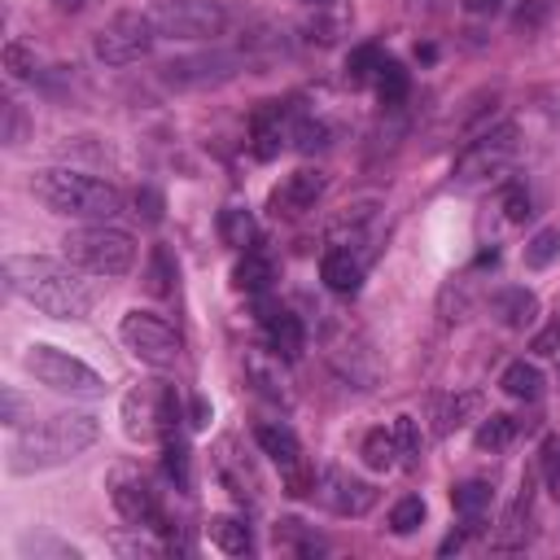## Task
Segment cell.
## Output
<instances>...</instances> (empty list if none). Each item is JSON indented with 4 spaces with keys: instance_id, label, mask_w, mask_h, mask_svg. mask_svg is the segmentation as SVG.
I'll return each mask as SVG.
<instances>
[{
    "instance_id": "6da1fadb",
    "label": "cell",
    "mask_w": 560,
    "mask_h": 560,
    "mask_svg": "<svg viewBox=\"0 0 560 560\" xmlns=\"http://www.w3.org/2000/svg\"><path fill=\"white\" fill-rule=\"evenodd\" d=\"M5 290L49 320H84L93 312V290L71 258L58 263L45 254H14L5 258Z\"/></svg>"
},
{
    "instance_id": "7a4b0ae2",
    "label": "cell",
    "mask_w": 560,
    "mask_h": 560,
    "mask_svg": "<svg viewBox=\"0 0 560 560\" xmlns=\"http://www.w3.org/2000/svg\"><path fill=\"white\" fill-rule=\"evenodd\" d=\"M97 438H101V425H97V416H88V412L49 416V421H40L36 429H23V434L10 442V473L23 477V473L58 468V464L84 455Z\"/></svg>"
},
{
    "instance_id": "3957f363",
    "label": "cell",
    "mask_w": 560,
    "mask_h": 560,
    "mask_svg": "<svg viewBox=\"0 0 560 560\" xmlns=\"http://www.w3.org/2000/svg\"><path fill=\"white\" fill-rule=\"evenodd\" d=\"M32 193L58 210V215H71V219H84V223H110L119 210H123V197L119 188H110L106 180L97 175H84V171H71V167H49L32 180Z\"/></svg>"
},
{
    "instance_id": "277c9868",
    "label": "cell",
    "mask_w": 560,
    "mask_h": 560,
    "mask_svg": "<svg viewBox=\"0 0 560 560\" xmlns=\"http://www.w3.org/2000/svg\"><path fill=\"white\" fill-rule=\"evenodd\" d=\"M62 254L80 271H93V276H127L132 263H136V241L123 228H114V223H84V228L66 232Z\"/></svg>"
},
{
    "instance_id": "5b68a950",
    "label": "cell",
    "mask_w": 560,
    "mask_h": 560,
    "mask_svg": "<svg viewBox=\"0 0 560 560\" xmlns=\"http://www.w3.org/2000/svg\"><path fill=\"white\" fill-rule=\"evenodd\" d=\"M123 429H127L132 442L171 438L180 429V394L162 381H141L123 399Z\"/></svg>"
},
{
    "instance_id": "8992f818",
    "label": "cell",
    "mask_w": 560,
    "mask_h": 560,
    "mask_svg": "<svg viewBox=\"0 0 560 560\" xmlns=\"http://www.w3.org/2000/svg\"><path fill=\"white\" fill-rule=\"evenodd\" d=\"M149 23L167 40H215L228 32V10L219 0H154Z\"/></svg>"
},
{
    "instance_id": "52a82bcc",
    "label": "cell",
    "mask_w": 560,
    "mask_h": 560,
    "mask_svg": "<svg viewBox=\"0 0 560 560\" xmlns=\"http://www.w3.org/2000/svg\"><path fill=\"white\" fill-rule=\"evenodd\" d=\"M23 364H27V373H32L40 386H49V390H58V394H71V399H101V394H106V381H101L84 360L66 355V351H58V346H32V351L23 355Z\"/></svg>"
},
{
    "instance_id": "ba28073f",
    "label": "cell",
    "mask_w": 560,
    "mask_h": 560,
    "mask_svg": "<svg viewBox=\"0 0 560 560\" xmlns=\"http://www.w3.org/2000/svg\"><path fill=\"white\" fill-rule=\"evenodd\" d=\"M512 158H516V127H512V123L486 127L482 136L468 141V149L460 154V162H455L451 175H455V184L473 188V184H486V180L503 175V171L512 167Z\"/></svg>"
},
{
    "instance_id": "9c48e42d",
    "label": "cell",
    "mask_w": 560,
    "mask_h": 560,
    "mask_svg": "<svg viewBox=\"0 0 560 560\" xmlns=\"http://www.w3.org/2000/svg\"><path fill=\"white\" fill-rule=\"evenodd\" d=\"M154 40H158V32H154L149 14H114V19L97 32L93 53H97V62H106V66H132V62H141V58L154 53Z\"/></svg>"
},
{
    "instance_id": "30bf717a",
    "label": "cell",
    "mask_w": 560,
    "mask_h": 560,
    "mask_svg": "<svg viewBox=\"0 0 560 560\" xmlns=\"http://www.w3.org/2000/svg\"><path fill=\"white\" fill-rule=\"evenodd\" d=\"M119 338H123V346L141 360V364H149V368H171L175 360H180V338H175V329L162 320V316H154V312H127L123 316V325H119Z\"/></svg>"
},
{
    "instance_id": "8fae6325",
    "label": "cell",
    "mask_w": 560,
    "mask_h": 560,
    "mask_svg": "<svg viewBox=\"0 0 560 560\" xmlns=\"http://www.w3.org/2000/svg\"><path fill=\"white\" fill-rule=\"evenodd\" d=\"M312 495H316L329 512H338V516H364V512H373V503H377V486H373V482H360V477H351L346 468H333V464L316 473Z\"/></svg>"
},
{
    "instance_id": "7c38bea8",
    "label": "cell",
    "mask_w": 560,
    "mask_h": 560,
    "mask_svg": "<svg viewBox=\"0 0 560 560\" xmlns=\"http://www.w3.org/2000/svg\"><path fill=\"white\" fill-rule=\"evenodd\" d=\"M294 127H299V110L294 106H280V101H267L254 123H249V136H254V158L271 162L280 158V149H285L294 141Z\"/></svg>"
},
{
    "instance_id": "4fadbf2b",
    "label": "cell",
    "mask_w": 560,
    "mask_h": 560,
    "mask_svg": "<svg viewBox=\"0 0 560 560\" xmlns=\"http://www.w3.org/2000/svg\"><path fill=\"white\" fill-rule=\"evenodd\" d=\"M325 188H329V175L320 171V167H303V171H294L285 184H280L276 193H271V215L280 219H299V215H307L320 197H325Z\"/></svg>"
},
{
    "instance_id": "5bb4252c",
    "label": "cell",
    "mask_w": 560,
    "mask_h": 560,
    "mask_svg": "<svg viewBox=\"0 0 560 560\" xmlns=\"http://www.w3.org/2000/svg\"><path fill=\"white\" fill-rule=\"evenodd\" d=\"M114 508H119V516L123 521H132V525H154L162 512H158V495L149 490V482L145 477H114Z\"/></svg>"
},
{
    "instance_id": "9a60e30c",
    "label": "cell",
    "mask_w": 560,
    "mask_h": 560,
    "mask_svg": "<svg viewBox=\"0 0 560 560\" xmlns=\"http://www.w3.org/2000/svg\"><path fill=\"white\" fill-rule=\"evenodd\" d=\"M263 329H267V346H271L280 360H285V364H294V360L303 355L307 333H303V325H299L294 312H285V307H263Z\"/></svg>"
},
{
    "instance_id": "2e32d148",
    "label": "cell",
    "mask_w": 560,
    "mask_h": 560,
    "mask_svg": "<svg viewBox=\"0 0 560 560\" xmlns=\"http://www.w3.org/2000/svg\"><path fill=\"white\" fill-rule=\"evenodd\" d=\"M254 442L263 447V455H271L280 468H285V477H294V473H303V442L294 438V429H285V425H258L254 429Z\"/></svg>"
},
{
    "instance_id": "e0dca14e",
    "label": "cell",
    "mask_w": 560,
    "mask_h": 560,
    "mask_svg": "<svg viewBox=\"0 0 560 560\" xmlns=\"http://www.w3.org/2000/svg\"><path fill=\"white\" fill-rule=\"evenodd\" d=\"M490 316H495L503 329H516V333H525V329L538 320V299H534L529 290H521V285H512V290H499V294L490 299Z\"/></svg>"
},
{
    "instance_id": "ac0fdd59",
    "label": "cell",
    "mask_w": 560,
    "mask_h": 560,
    "mask_svg": "<svg viewBox=\"0 0 560 560\" xmlns=\"http://www.w3.org/2000/svg\"><path fill=\"white\" fill-rule=\"evenodd\" d=\"M482 403H486V399H482L477 390L434 399V434H455V429H464L468 421L482 416Z\"/></svg>"
},
{
    "instance_id": "d6986e66",
    "label": "cell",
    "mask_w": 560,
    "mask_h": 560,
    "mask_svg": "<svg viewBox=\"0 0 560 560\" xmlns=\"http://www.w3.org/2000/svg\"><path fill=\"white\" fill-rule=\"evenodd\" d=\"M320 276H325V285H329L333 294H360V285H364V263H360L346 245H338V249L325 254Z\"/></svg>"
},
{
    "instance_id": "ffe728a7",
    "label": "cell",
    "mask_w": 560,
    "mask_h": 560,
    "mask_svg": "<svg viewBox=\"0 0 560 560\" xmlns=\"http://www.w3.org/2000/svg\"><path fill=\"white\" fill-rule=\"evenodd\" d=\"M245 373L267 399H285V373H280V355L271 346L267 351H245Z\"/></svg>"
},
{
    "instance_id": "44dd1931",
    "label": "cell",
    "mask_w": 560,
    "mask_h": 560,
    "mask_svg": "<svg viewBox=\"0 0 560 560\" xmlns=\"http://www.w3.org/2000/svg\"><path fill=\"white\" fill-rule=\"evenodd\" d=\"M499 390H503L508 399H516V403H538V399H543V373H538L534 364L516 360V364H508V368H503Z\"/></svg>"
},
{
    "instance_id": "7402d4cb",
    "label": "cell",
    "mask_w": 560,
    "mask_h": 560,
    "mask_svg": "<svg viewBox=\"0 0 560 560\" xmlns=\"http://www.w3.org/2000/svg\"><path fill=\"white\" fill-rule=\"evenodd\" d=\"M206 534H210V543H215L219 551H228V556H245V551L254 547V534H249V525H245L241 516H210V521H206Z\"/></svg>"
},
{
    "instance_id": "603a6c76",
    "label": "cell",
    "mask_w": 560,
    "mask_h": 560,
    "mask_svg": "<svg viewBox=\"0 0 560 560\" xmlns=\"http://www.w3.org/2000/svg\"><path fill=\"white\" fill-rule=\"evenodd\" d=\"M360 455H364V464H368L373 473H390V468H399V464H403L399 442H394V429H368V434H364Z\"/></svg>"
},
{
    "instance_id": "cb8c5ba5",
    "label": "cell",
    "mask_w": 560,
    "mask_h": 560,
    "mask_svg": "<svg viewBox=\"0 0 560 560\" xmlns=\"http://www.w3.org/2000/svg\"><path fill=\"white\" fill-rule=\"evenodd\" d=\"M516 434H521V421H512L508 412H490V416H482V425H477L473 438H477L482 451H508Z\"/></svg>"
},
{
    "instance_id": "d4e9b609",
    "label": "cell",
    "mask_w": 560,
    "mask_h": 560,
    "mask_svg": "<svg viewBox=\"0 0 560 560\" xmlns=\"http://www.w3.org/2000/svg\"><path fill=\"white\" fill-rule=\"evenodd\" d=\"M232 280H236V290H245V294H267L271 280H276V271H271V263H267L263 254H245V258L236 263Z\"/></svg>"
},
{
    "instance_id": "484cf974",
    "label": "cell",
    "mask_w": 560,
    "mask_h": 560,
    "mask_svg": "<svg viewBox=\"0 0 560 560\" xmlns=\"http://www.w3.org/2000/svg\"><path fill=\"white\" fill-rule=\"evenodd\" d=\"M346 10L342 0H329V5H316V19L307 23V40H320V45H333L342 32H346Z\"/></svg>"
},
{
    "instance_id": "4316f807",
    "label": "cell",
    "mask_w": 560,
    "mask_h": 560,
    "mask_svg": "<svg viewBox=\"0 0 560 560\" xmlns=\"http://www.w3.org/2000/svg\"><path fill=\"white\" fill-rule=\"evenodd\" d=\"M381 62H386V53H381L377 45H360V49H351V58H346V84H351V88L373 84V80H377V71H381Z\"/></svg>"
},
{
    "instance_id": "83f0119b",
    "label": "cell",
    "mask_w": 560,
    "mask_h": 560,
    "mask_svg": "<svg viewBox=\"0 0 560 560\" xmlns=\"http://www.w3.org/2000/svg\"><path fill=\"white\" fill-rule=\"evenodd\" d=\"M560 258V223H551V228H538L534 236H529V245H525V267H551Z\"/></svg>"
},
{
    "instance_id": "f1b7e54d",
    "label": "cell",
    "mask_w": 560,
    "mask_h": 560,
    "mask_svg": "<svg viewBox=\"0 0 560 560\" xmlns=\"http://www.w3.org/2000/svg\"><path fill=\"white\" fill-rule=\"evenodd\" d=\"M373 88H377L381 106H399V101L407 97V71H403L394 58H386L381 71H377V80H373Z\"/></svg>"
},
{
    "instance_id": "f546056e",
    "label": "cell",
    "mask_w": 560,
    "mask_h": 560,
    "mask_svg": "<svg viewBox=\"0 0 560 560\" xmlns=\"http://www.w3.org/2000/svg\"><path fill=\"white\" fill-rule=\"evenodd\" d=\"M219 236H223L228 245L245 249V245L254 241V219H249V210H241V206H228V210L219 215Z\"/></svg>"
},
{
    "instance_id": "4dcf8cb0",
    "label": "cell",
    "mask_w": 560,
    "mask_h": 560,
    "mask_svg": "<svg viewBox=\"0 0 560 560\" xmlns=\"http://www.w3.org/2000/svg\"><path fill=\"white\" fill-rule=\"evenodd\" d=\"M451 503H455V512H464L468 521H477L490 508V486L486 482H460L451 490Z\"/></svg>"
},
{
    "instance_id": "1f68e13d",
    "label": "cell",
    "mask_w": 560,
    "mask_h": 560,
    "mask_svg": "<svg viewBox=\"0 0 560 560\" xmlns=\"http://www.w3.org/2000/svg\"><path fill=\"white\" fill-rule=\"evenodd\" d=\"M425 521V499L421 495H403L394 508H390V529L394 534H416Z\"/></svg>"
},
{
    "instance_id": "d6a6232c",
    "label": "cell",
    "mask_w": 560,
    "mask_h": 560,
    "mask_svg": "<svg viewBox=\"0 0 560 560\" xmlns=\"http://www.w3.org/2000/svg\"><path fill=\"white\" fill-rule=\"evenodd\" d=\"M162 455H167V473L180 482V490H188V447H184V438L180 434L162 438Z\"/></svg>"
},
{
    "instance_id": "836d02e7",
    "label": "cell",
    "mask_w": 560,
    "mask_h": 560,
    "mask_svg": "<svg viewBox=\"0 0 560 560\" xmlns=\"http://www.w3.org/2000/svg\"><path fill=\"white\" fill-rule=\"evenodd\" d=\"M390 429H394V442H399V455H403V464H412V460L421 455V425H416L412 416H399Z\"/></svg>"
},
{
    "instance_id": "e575fe53",
    "label": "cell",
    "mask_w": 560,
    "mask_h": 560,
    "mask_svg": "<svg viewBox=\"0 0 560 560\" xmlns=\"http://www.w3.org/2000/svg\"><path fill=\"white\" fill-rule=\"evenodd\" d=\"M543 477L551 490H560V438L556 434L543 442Z\"/></svg>"
},
{
    "instance_id": "d590c367",
    "label": "cell",
    "mask_w": 560,
    "mask_h": 560,
    "mask_svg": "<svg viewBox=\"0 0 560 560\" xmlns=\"http://www.w3.org/2000/svg\"><path fill=\"white\" fill-rule=\"evenodd\" d=\"M529 351L534 355H543V360H551V355H560V320H551L543 333H534V342H529Z\"/></svg>"
},
{
    "instance_id": "8d00e7d4",
    "label": "cell",
    "mask_w": 560,
    "mask_h": 560,
    "mask_svg": "<svg viewBox=\"0 0 560 560\" xmlns=\"http://www.w3.org/2000/svg\"><path fill=\"white\" fill-rule=\"evenodd\" d=\"M5 71H10L14 80H23V75L36 71V58H32L23 45H10V49H5Z\"/></svg>"
},
{
    "instance_id": "74e56055",
    "label": "cell",
    "mask_w": 560,
    "mask_h": 560,
    "mask_svg": "<svg viewBox=\"0 0 560 560\" xmlns=\"http://www.w3.org/2000/svg\"><path fill=\"white\" fill-rule=\"evenodd\" d=\"M503 215L512 219V223H525L534 210H529V193H521V188H508V197H503Z\"/></svg>"
},
{
    "instance_id": "f35d334b",
    "label": "cell",
    "mask_w": 560,
    "mask_h": 560,
    "mask_svg": "<svg viewBox=\"0 0 560 560\" xmlns=\"http://www.w3.org/2000/svg\"><path fill=\"white\" fill-rule=\"evenodd\" d=\"M167 280H171V263H167V249H154V271H149V290H154V294H167V290H171Z\"/></svg>"
},
{
    "instance_id": "ab89813d",
    "label": "cell",
    "mask_w": 560,
    "mask_h": 560,
    "mask_svg": "<svg viewBox=\"0 0 560 560\" xmlns=\"http://www.w3.org/2000/svg\"><path fill=\"white\" fill-rule=\"evenodd\" d=\"M136 215H145L149 223H158V219H162V197H158L154 188H141V193H136Z\"/></svg>"
},
{
    "instance_id": "60d3db41",
    "label": "cell",
    "mask_w": 560,
    "mask_h": 560,
    "mask_svg": "<svg viewBox=\"0 0 560 560\" xmlns=\"http://www.w3.org/2000/svg\"><path fill=\"white\" fill-rule=\"evenodd\" d=\"M0 407H5V412H0V421H5V425H19L23 421V399L5 386V390H0Z\"/></svg>"
},
{
    "instance_id": "b9f144b4",
    "label": "cell",
    "mask_w": 560,
    "mask_h": 560,
    "mask_svg": "<svg viewBox=\"0 0 560 560\" xmlns=\"http://www.w3.org/2000/svg\"><path fill=\"white\" fill-rule=\"evenodd\" d=\"M543 14H547V0H525V5H521V14H516V27H538L543 23Z\"/></svg>"
},
{
    "instance_id": "7bdbcfd3",
    "label": "cell",
    "mask_w": 560,
    "mask_h": 560,
    "mask_svg": "<svg viewBox=\"0 0 560 560\" xmlns=\"http://www.w3.org/2000/svg\"><path fill=\"white\" fill-rule=\"evenodd\" d=\"M464 10H468V14H495L499 0H464Z\"/></svg>"
},
{
    "instance_id": "ee69618b",
    "label": "cell",
    "mask_w": 560,
    "mask_h": 560,
    "mask_svg": "<svg viewBox=\"0 0 560 560\" xmlns=\"http://www.w3.org/2000/svg\"><path fill=\"white\" fill-rule=\"evenodd\" d=\"M193 425H197V429H206V425H210V407H206L202 399H193Z\"/></svg>"
},
{
    "instance_id": "f6af8a7d",
    "label": "cell",
    "mask_w": 560,
    "mask_h": 560,
    "mask_svg": "<svg viewBox=\"0 0 560 560\" xmlns=\"http://www.w3.org/2000/svg\"><path fill=\"white\" fill-rule=\"evenodd\" d=\"M53 5H58L62 14H80V10L88 5V0H53Z\"/></svg>"
},
{
    "instance_id": "bcb514c9",
    "label": "cell",
    "mask_w": 560,
    "mask_h": 560,
    "mask_svg": "<svg viewBox=\"0 0 560 560\" xmlns=\"http://www.w3.org/2000/svg\"><path fill=\"white\" fill-rule=\"evenodd\" d=\"M303 5H307V10H316V5H329V0H303Z\"/></svg>"
}]
</instances>
